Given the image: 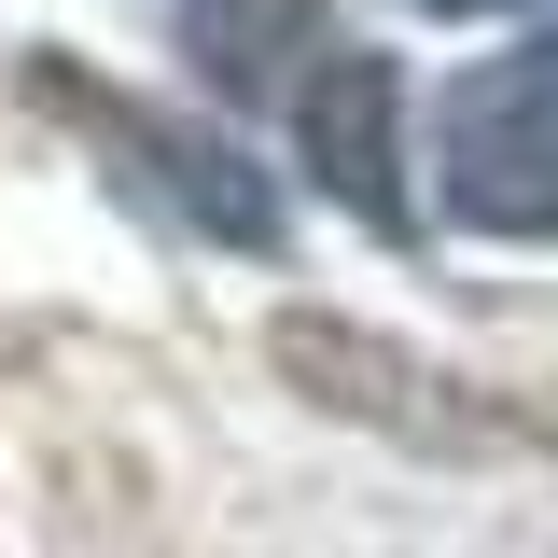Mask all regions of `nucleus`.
Here are the masks:
<instances>
[{
  "instance_id": "obj_2",
  "label": "nucleus",
  "mask_w": 558,
  "mask_h": 558,
  "mask_svg": "<svg viewBox=\"0 0 558 558\" xmlns=\"http://www.w3.org/2000/svg\"><path fill=\"white\" fill-rule=\"evenodd\" d=\"M293 112V154L322 168V196L363 209L377 238H405V154H391V70L363 57V43H322V70L279 98Z\"/></svg>"
},
{
  "instance_id": "obj_4",
  "label": "nucleus",
  "mask_w": 558,
  "mask_h": 558,
  "mask_svg": "<svg viewBox=\"0 0 558 558\" xmlns=\"http://www.w3.org/2000/svg\"><path fill=\"white\" fill-rule=\"evenodd\" d=\"M322 43H336L322 0H182V57H196L223 98H266V112L322 70Z\"/></svg>"
},
{
  "instance_id": "obj_1",
  "label": "nucleus",
  "mask_w": 558,
  "mask_h": 558,
  "mask_svg": "<svg viewBox=\"0 0 558 558\" xmlns=\"http://www.w3.org/2000/svg\"><path fill=\"white\" fill-rule=\"evenodd\" d=\"M433 196L475 238H558V43H517V57L447 84Z\"/></svg>"
},
{
  "instance_id": "obj_5",
  "label": "nucleus",
  "mask_w": 558,
  "mask_h": 558,
  "mask_svg": "<svg viewBox=\"0 0 558 558\" xmlns=\"http://www.w3.org/2000/svg\"><path fill=\"white\" fill-rule=\"evenodd\" d=\"M405 14H517V0H405Z\"/></svg>"
},
{
  "instance_id": "obj_3",
  "label": "nucleus",
  "mask_w": 558,
  "mask_h": 558,
  "mask_svg": "<svg viewBox=\"0 0 558 558\" xmlns=\"http://www.w3.org/2000/svg\"><path fill=\"white\" fill-rule=\"evenodd\" d=\"M43 98H57V112H84L98 140H126V154H140V182H154V196H182V209L209 223V238H238V252H266V238H279V196L252 182V168H238V154H223V140H182V126H154L140 98L84 84V70H43Z\"/></svg>"
}]
</instances>
